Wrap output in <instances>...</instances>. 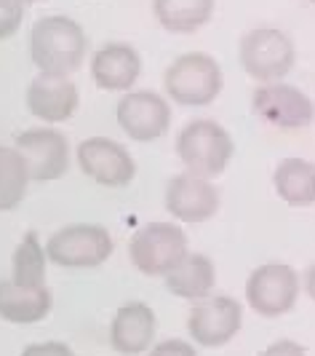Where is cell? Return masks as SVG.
I'll return each mask as SVG.
<instances>
[{"label":"cell","instance_id":"obj_9","mask_svg":"<svg viewBox=\"0 0 315 356\" xmlns=\"http://www.w3.org/2000/svg\"><path fill=\"white\" fill-rule=\"evenodd\" d=\"M251 110L264 124L283 129V131H299L315 121V102L302 89L291 83H262L251 94Z\"/></svg>","mask_w":315,"mask_h":356},{"label":"cell","instance_id":"obj_8","mask_svg":"<svg viewBox=\"0 0 315 356\" xmlns=\"http://www.w3.org/2000/svg\"><path fill=\"white\" fill-rule=\"evenodd\" d=\"M244 327V305L230 295H214L198 300L187 316V335L203 348H222Z\"/></svg>","mask_w":315,"mask_h":356},{"label":"cell","instance_id":"obj_24","mask_svg":"<svg viewBox=\"0 0 315 356\" xmlns=\"http://www.w3.org/2000/svg\"><path fill=\"white\" fill-rule=\"evenodd\" d=\"M144 356H198L193 343H187V340L182 338H166L155 343L150 351Z\"/></svg>","mask_w":315,"mask_h":356},{"label":"cell","instance_id":"obj_28","mask_svg":"<svg viewBox=\"0 0 315 356\" xmlns=\"http://www.w3.org/2000/svg\"><path fill=\"white\" fill-rule=\"evenodd\" d=\"M22 6H30V3H37V0H19Z\"/></svg>","mask_w":315,"mask_h":356},{"label":"cell","instance_id":"obj_15","mask_svg":"<svg viewBox=\"0 0 315 356\" xmlns=\"http://www.w3.org/2000/svg\"><path fill=\"white\" fill-rule=\"evenodd\" d=\"M158 316L147 303H126L110 321V346L121 356H142L155 346Z\"/></svg>","mask_w":315,"mask_h":356},{"label":"cell","instance_id":"obj_14","mask_svg":"<svg viewBox=\"0 0 315 356\" xmlns=\"http://www.w3.org/2000/svg\"><path fill=\"white\" fill-rule=\"evenodd\" d=\"M24 99H27V110L46 126L70 121L80 105V94H78V86L72 78L43 75V72H37L30 81Z\"/></svg>","mask_w":315,"mask_h":356},{"label":"cell","instance_id":"obj_18","mask_svg":"<svg viewBox=\"0 0 315 356\" xmlns=\"http://www.w3.org/2000/svg\"><path fill=\"white\" fill-rule=\"evenodd\" d=\"M166 286L174 298L198 303L203 298H209L216 284V268L214 260L203 252H187L179 263L174 266V270H169L166 276Z\"/></svg>","mask_w":315,"mask_h":356},{"label":"cell","instance_id":"obj_21","mask_svg":"<svg viewBox=\"0 0 315 356\" xmlns=\"http://www.w3.org/2000/svg\"><path fill=\"white\" fill-rule=\"evenodd\" d=\"M46 268L49 257L37 233H24L11 257V282L22 286H46Z\"/></svg>","mask_w":315,"mask_h":356},{"label":"cell","instance_id":"obj_5","mask_svg":"<svg viewBox=\"0 0 315 356\" xmlns=\"http://www.w3.org/2000/svg\"><path fill=\"white\" fill-rule=\"evenodd\" d=\"M238 59L248 78L262 83H278L297 65V46L283 30L254 27L238 43Z\"/></svg>","mask_w":315,"mask_h":356},{"label":"cell","instance_id":"obj_1","mask_svg":"<svg viewBox=\"0 0 315 356\" xmlns=\"http://www.w3.org/2000/svg\"><path fill=\"white\" fill-rule=\"evenodd\" d=\"M86 30L65 14H49L33 24L30 33V59L43 75L70 78L80 70L86 59Z\"/></svg>","mask_w":315,"mask_h":356},{"label":"cell","instance_id":"obj_7","mask_svg":"<svg viewBox=\"0 0 315 356\" xmlns=\"http://www.w3.org/2000/svg\"><path fill=\"white\" fill-rule=\"evenodd\" d=\"M302 282L299 273L286 263L257 266L246 279V303L262 319H280L297 305Z\"/></svg>","mask_w":315,"mask_h":356},{"label":"cell","instance_id":"obj_19","mask_svg":"<svg viewBox=\"0 0 315 356\" xmlns=\"http://www.w3.org/2000/svg\"><path fill=\"white\" fill-rule=\"evenodd\" d=\"M273 188L280 201L289 207H313L315 204V163L307 159H283L273 172Z\"/></svg>","mask_w":315,"mask_h":356},{"label":"cell","instance_id":"obj_27","mask_svg":"<svg viewBox=\"0 0 315 356\" xmlns=\"http://www.w3.org/2000/svg\"><path fill=\"white\" fill-rule=\"evenodd\" d=\"M299 282H302V292H305V295L315 303V263L305 270V276H302Z\"/></svg>","mask_w":315,"mask_h":356},{"label":"cell","instance_id":"obj_13","mask_svg":"<svg viewBox=\"0 0 315 356\" xmlns=\"http://www.w3.org/2000/svg\"><path fill=\"white\" fill-rule=\"evenodd\" d=\"M163 204H166V212L171 214L176 222L193 225V222L211 220L219 209L222 198H219V191L211 179L182 172V175H174L169 179Z\"/></svg>","mask_w":315,"mask_h":356},{"label":"cell","instance_id":"obj_6","mask_svg":"<svg viewBox=\"0 0 315 356\" xmlns=\"http://www.w3.org/2000/svg\"><path fill=\"white\" fill-rule=\"evenodd\" d=\"M187 252L190 241L179 222H147L128 241L131 266L153 279H163L169 270H174Z\"/></svg>","mask_w":315,"mask_h":356},{"label":"cell","instance_id":"obj_12","mask_svg":"<svg viewBox=\"0 0 315 356\" xmlns=\"http://www.w3.org/2000/svg\"><path fill=\"white\" fill-rule=\"evenodd\" d=\"M78 166L102 188H126L137 177L134 156L110 137H88L78 145Z\"/></svg>","mask_w":315,"mask_h":356},{"label":"cell","instance_id":"obj_17","mask_svg":"<svg viewBox=\"0 0 315 356\" xmlns=\"http://www.w3.org/2000/svg\"><path fill=\"white\" fill-rule=\"evenodd\" d=\"M53 308L49 286H22L11 279H0V319L8 324H37Z\"/></svg>","mask_w":315,"mask_h":356},{"label":"cell","instance_id":"obj_20","mask_svg":"<svg viewBox=\"0 0 315 356\" xmlns=\"http://www.w3.org/2000/svg\"><path fill=\"white\" fill-rule=\"evenodd\" d=\"M153 14L163 30L187 35L209 24L214 0H153Z\"/></svg>","mask_w":315,"mask_h":356},{"label":"cell","instance_id":"obj_16","mask_svg":"<svg viewBox=\"0 0 315 356\" xmlns=\"http://www.w3.org/2000/svg\"><path fill=\"white\" fill-rule=\"evenodd\" d=\"M142 75V56L128 43H107L91 56V78L105 91H131Z\"/></svg>","mask_w":315,"mask_h":356},{"label":"cell","instance_id":"obj_10","mask_svg":"<svg viewBox=\"0 0 315 356\" xmlns=\"http://www.w3.org/2000/svg\"><path fill=\"white\" fill-rule=\"evenodd\" d=\"M14 147L24 161L30 179L51 182L70 169V143L56 126H33L17 137Z\"/></svg>","mask_w":315,"mask_h":356},{"label":"cell","instance_id":"obj_4","mask_svg":"<svg viewBox=\"0 0 315 356\" xmlns=\"http://www.w3.org/2000/svg\"><path fill=\"white\" fill-rule=\"evenodd\" d=\"M46 257L49 263L67 270H91L105 266L115 250V241L105 225L96 222H72L49 236Z\"/></svg>","mask_w":315,"mask_h":356},{"label":"cell","instance_id":"obj_22","mask_svg":"<svg viewBox=\"0 0 315 356\" xmlns=\"http://www.w3.org/2000/svg\"><path fill=\"white\" fill-rule=\"evenodd\" d=\"M30 172L14 145H0V212H11L22 204L30 188Z\"/></svg>","mask_w":315,"mask_h":356},{"label":"cell","instance_id":"obj_29","mask_svg":"<svg viewBox=\"0 0 315 356\" xmlns=\"http://www.w3.org/2000/svg\"><path fill=\"white\" fill-rule=\"evenodd\" d=\"M307 3H313V6H315V0H307Z\"/></svg>","mask_w":315,"mask_h":356},{"label":"cell","instance_id":"obj_25","mask_svg":"<svg viewBox=\"0 0 315 356\" xmlns=\"http://www.w3.org/2000/svg\"><path fill=\"white\" fill-rule=\"evenodd\" d=\"M19 356H75L67 343L59 340H43V343H30Z\"/></svg>","mask_w":315,"mask_h":356},{"label":"cell","instance_id":"obj_2","mask_svg":"<svg viewBox=\"0 0 315 356\" xmlns=\"http://www.w3.org/2000/svg\"><path fill=\"white\" fill-rule=\"evenodd\" d=\"M235 143L219 121L195 118L176 134V156L185 163V172L198 177H219L232 161Z\"/></svg>","mask_w":315,"mask_h":356},{"label":"cell","instance_id":"obj_3","mask_svg":"<svg viewBox=\"0 0 315 356\" xmlns=\"http://www.w3.org/2000/svg\"><path fill=\"white\" fill-rule=\"evenodd\" d=\"M225 86V75L219 62L203 51H190L176 56L166 67L163 89L169 99L182 107H206L211 105Z\"/></svg>","mask_w":315,"mask_h":356},{"label":"cell","instance_id":"obj_11","mask_svg":"<svg viewBox=\"0 0 315 356\" xmlns=\"http://www.w3.org/2000/svg\"><path fill=\"white\" fill-rule=\"evenodd\" d=\"M123 134L134 143H155L171 126V107L158 91H126L115 107Z\"/></svg>","mask_w":315,"mask_h":356},{"label":"cell","instance_id":"obj_26","mask_svg":"<svg viewBox=\"0 0 315 356\" xmlns=\"http://www.w3.org/2000/svg\"><path fill=\"white\" fill-rule=\"evenodd\" d=\"M257 356H307V351H305V346L297 343V340L283 338V340L270 343V346H264Z\"/></svg>","mask_w":315,"mask_h":356},{"label":"cell","instance_id":"obj_23","mask_svg":"<svg viewBox=\"0 0 315 356\" xmlns=\"http://www.w3.org/2000/svg\"><path fill=\"white\" fill-rule=\"evenodd\" d=\"M24 22V6L19 0H0V40L17 35Z\"/></svg>","mask_w":315,"mask_h":356}]
</instances>
